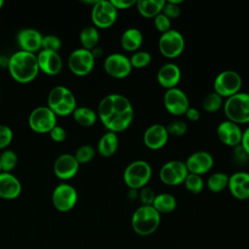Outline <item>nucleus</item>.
Wrapping results in <instances>:
<instances>
[{"label": "nucleus", "instance_id": "20", "mask_svg": "<svg viewBox=\"0 0 249 249\" xmlns=\"http://www.w3.org/2000/svg\"><path fill=\"white\" fill-rule=\"evenodd\" d=\"M39 70L47 75H56L62 69V59L58 53L51 51H40L37 55Z\"/></svg>", "mask_w": 249, "mask_h": 249}, {"label": "nucleus", "instance_id": "7", "mask_svg": "<svg viewBox=\"0 0 249 249\" xmlns=\"http://www.w3.org/2000/svg\"><path fill=\"white\" fill-rule=\"evenodd\" d=\"M185 49L184 36L176 29H170L162 33L159 39L160 53L166 58H176L182 54Z\"/></svg>", "mask_w": 249, "mask_h": 249}, {"label": "nucleus", "instance_id": "42", "mask_svg": "<svg viewBox=\"0 0 249 249\" xmlns=\"http://www.w3.org/2000/svg\"><path fill=\"white\" fill-rule=\"evenodd\" d=\"M138 197L140 199L141 205H152L156 197V194L151 187L146 186L140 190Z\"/></svg>", "mask_w": 249, "mask_h": 249}, {"label": "nucleus", "instance_id": "24", "mask_svg": "<svg viewBox=\"0 0 249 249\" xmlns=\"http://www.w3.org/2000/svg\"><path fill=\"white\" fill-rule=\"evenodd\" d=\"M143 43L142 32L135 27L125 29L121 36V46L125 52L135 53Z\"/></svg>", "mask_w": 249, "mask_h": 249}, {"label": "nucleus", "instance_id": "36", "mask_svg": "<svg viewBox=\"0 0 249 249\" xmlns=\"http://www.w3.org/2000/svg\"><path fill=\"white\" fill-rule=\"evenodd\" d=\"M129 61L132 68H144L151 63L152 55L146 51H137L130 55Z\"/></svg>", "mask_w": 249, "mask_h": 249}, {"label": "nucleus", "instance_id": "50", "mask_svg": "<svg viewBox=\"0 0 249 249\" xmlns=\"http://www.w3.org/2000/svg\"><path fill=\"white\" fill-rule=\"evenodd\" d=\"M3 4H4V1H3V0H0V9L3 7Z\"/></svg>", "mask_w": 249, "mask_h": 249}, {"label": "nucleus", "instance_id": "22", "mask_svg": "<svg viewBox=\"0 0 249 249\" xmlns=\"http://www.w3.org/2000/svg\"><path fill=\"white\" fill-rule=\"evenodd\" d=\"M42 34L33 28H24L18 33V44L20 51L27 53H36L41 49L42 45Z\"/></svg>", "mask_w": 249, "mask_h": 249}, {"label": "nucleus", "instance_id": "39", "mask_svg": "<svg viewBox=\"0 0 249 249\" xmlns=\"http://www.w3.org/2000/svg\"><path fill=\"white\" fill-rule=\"evenodd\" d=\"M61 48V41L57 36L54 35H47L43 36L41 49L45 51L51 52H58Z\"/></svg>", "mask_w": 249, "mask_h": 249}, {"label": "nucleus", "instance_id": "47", "mask_svg": "<svg viewBox=\"0 0 249 249\" xmlns=\"http://www.w3.org/2000/svg\"><path fill=\"white\" fill-rule=\"evenodd\" d=\"M186 117L188 120H190L191 122H196L199 120V117H200V113L199 111L195 108V107H189V109L187 110V112L185 113Z\"/></svg>", "mask_w": 249, "mask_h": 249}, {"label": "nucleus", "instance_id": "17", "mask_svg": "<svg viewBox=\"0 0 249 249\" xmlns=\"http://www.w3.org/2000/svg\"><path fill=\"white\" fill-rule=\"evenodd\" d=\"M169 134L166 126L160 124H154L147 127L143 134V142L145 146L153 151L163 148L168 141Z\"/></svg>", "mask_w": 249, "mask_h": 249}, {"label": "nucleus", "instance_id": "4", "mask_svg": "<svg viewBox=\"0 0 249 249\" xmlns=\"http://www.w3.org/2000/svg\"><path fill=\"white\" fill-rule=\"evenodd\" d=\"M223 110L227 119L236 124H249V94L237 92L224 101Z\"/></svg>", "mask_w": 249, "mask_h": 249}, {"label": "nucleus", "instance_id": "3", "mask_svg": "<svg viewBox=\"0 0 249 249\" xmlns=\"http://www.w3.org/2000/svg\"><path fill=\"white\" fill-rule=\"evenodd\" d=\"M160 224V214L152 205L139 206L131 216V227L134 232L147 236L154 233Z\"/></svg>", "mask_w": 249, "mask_h": 249}, {"label": "nucleus", "instance_id": "49", "mask_svg": "<svg viewBox=\"0 0 249 249\" xmlns=\"http://www.w3.org/2000/svg\"><path fill=\"white\" fill-rule=\"evenodd\" d=\"M138 196H139V193H138L137 190L129 189V191L127 192V197H128V199H130V200L136 199V198L138 197Z\"/></svg>", "mask_w": 249, "mask_h": 249}, {"label": "nucleus", "instance_id": "32", "mask_svg": "<svg viewBox=\"0 0 249 249\" xmlns=\"http://www.w3.org/2000/svg\"><path fill=\"white\" fill-rule=\"evenodd\" d=\"M223 98L216 92H209L202 99V108L208 113H215L223 107Z\"/></svg>", "mask_w": 249, "mask_h": 249}, {"label": "nucleus", "instance_id": "33", "mask_svg": "<svg viewBox=\"0 0 249 249\" xmlns=\"http://www.w3.org/2000/svg\"><path fill=\"white\" fill-rule=\"evenodd\" d=\"M69 91H70V89L63 86L54 87L49 93L48 107L53 111L65 98V96L67 95V93Z\"/></svg>", "mask_w": 249, "mask_h": 249}, {"label": "nucleus", "instance_id": "37", "mask_svg": "<svg viewBox=\"0 0 249 249\" xmlns=\"http://www.w3.org/2000/svg\"><path fill=\"white\" fill-rule=\"evenodd\" d=\"M95 156V150L90 145L81 146L75 153L74 157L79 163L89 162Z\"/></svg>", "mask_w": 249, "mask_h": 249}, {"label": "nucleus", "instance_id": "40", "mask_svg": "<svg viewBox=\"0 0 249 249\" xmlns=\"http://www.w3.org/2000/svg\"><path fill=\"white\" fill-rule=\"evenodd\" d=\"M166 130L169 135L182 136L187 132L188 125L182 120H174L166 125Z\"/></svg>", "mask_w": 249, "mask_h": 249}, {"label": "nucleus", "instance_id": "43", "mask_svg": "<svg viewBox=\"0 0 249 249\" xmlns=\"http://www.w3.org/2000/svg\"><path fill=\"white\" fill-rule=\"evenodd\" d=\"M13 140L12 129L5 124H0V149H4L10 145Z\"/></svg>", "mask_w": 249, "mask_h": 249}, {"label": "nucleus", "instance_id": "35", "mask_svg": "<svg viewBox=\"0 0 249 249\" xmlns=\"http://www.w3.org/2000/svg\"><path fill=\"white\" fill-rule=\"evenodd\" d=\"M18 163V156L12 150H6L0 155V166L2 172H10Z\"/></svg>", "mask_w": 249, "mask_h": 249}, {"label": "nucleus", "instance_id": "2", "mask_svg": "<svg viewBox=\"0 0 249 249\" xmlns=\"http://www.w3.org/2000/svg\"><path fill=\"white\" fill-rule=\"evenodd\" d=\"M8 69L15 81L22 84L29 83L36 78L39 72L37 55L32 53L18 51L10 56Z\"/></svg>", "mask_w": 249, "mask_h": 249}, {"label": "nucleus", "instance_id": "12", "mask_svg": "<svg viewBox=\"0 0 249 249\" xmlns=\"http://www.w3.org/2000/svg\"><path fill=\"white\" fill-rule=\"evenodd\" d=\"M78 194L76 189L69 184H59L53 192L52 201L54 208L60 212L70 211L77 203Z\"/></svg>", "mask_w": 249, "mask_h": 249}, {"label": "nucleus", "instance_id": "11", "mask_svg": "<svg viewBox=\"0 0 249 249\" xmlns=\"http://www.w3.org/2000/svg\"><path fill=\"white\" fill-rule=\"evenodd\" d=\"M95 58L91 51L80 48L73 51L68 57V67L77 76L89 74L94 67Z\"/></svg>", "mask_w": 249, "mask_h": 249}, {"label": "nucleus", "instance_id": "41", "mask_svg": "<svg viewBox=\"0 0 249 249\" xmlns=\"http://www.w3.org/2000/svg\"><path fill=\"white\" fill-rule=\"evenodd\" d=\"M154 25L156 29L162 34L171 29V19H169L166 16L160 13L156 18H154Z\"/></svg>", "mask_w": 249, "mask_h": 249}, {"label": "nucleus", "instance_id": "51", "mask_svg": "<svg viewBox=\"0 0 249 249\" xmlns=\"http://www.w3.org/2000/svg\"><path fill=\"white\" fill-rule=\"evenodd\" d=\"M1 172H2V170H1V166H0V173H1Z\"/></svg>", "mask_w": 249, "mask_h": 249}, {"label": "nucleus", "instance_id": "6", "mask_svg": "<svg viewBox=\"0 0 249 249\" xmlns=\"http://www.w3.org/2000/svg\"><path fill=\"white\" fill-rule=\"evenodd\" d=\"M242 86L241 76L234 70H224L214 79V92L222 98H229L239 92Z\"/></svg>", "mask_w": 249, "mask_h": 249}, {"label": "nucleus", "instance_id": "9", "mask_svg": "<svg viewBox=\"0 0 249 249\" xmlns=\"http://www.w3.org/2000/svg\"><path fill=\"white\" fill-rule=\"evenodd\" d=\"M28 124L35 132H50L56 125V115L48 106H39L30 113Z\"/></svg>", "mask_w": 249, "mask_h": 249}, {"label": "nucleus", "instance_id": "5", "mask_svg": "<svg viewBox=\"0 0 249 249\" xmlns=\"http://www.w3.org/2000/svg\"><path fill=\"white\" fill-rule=\"evenodd\" d=\"M152 177V167L149 162L143 160H136L130 162L124 170L123 178L128 189L141 190L146 187Z\"/></svg>", "mask_w": 249, "mask_h": 249}, {"label": "nucleus", "instance_id": "23", "mask_svg": "<svg viewBox=\"0 0 249 249\" xmlns=\"http://www.w3.org/2000/svg\"><path fill=\"white\" fill-rule=\"evenodd\" d=\"M21 193L18 179L10 172L0 173V197L4 199L17 198Z\"/></svg>", "mask_w": 249, "mask_h": 249}, {"label": "nucleus", "instance_id": "13", "mask_svg": "<svg viewBox=\"0 0 249 249\" xmlns=\"http://www.w3.org/2000/svg\"><path fill=\"white\" fill-rule=\"evenodd\" d=\"M103 66L105 72L114 79H124L129 76L132 70L129 57L120 53L107 55Z\"/></svg>", "mask_w": 249, "mask_h": 249}, {"label": "nucleus", "instance_id": "18", "mask_svg": "<svg viewBox=\"0 0 249 249\" xmlns=\"http://www.w3.org/2000/svg\"><path fill=\"white\" fill-rule=\"evenodd\" d=\"M228 189L231 195L238 199L245 200L249 198V173L237 171L229 176Z\"/></svg>", "mask_w": 249, "mask_h": 249}, {"label": "nucleus", "instance_id": "28", "mask_svg": "<svg viewBox=\"0 0 249 249\" xmlns=\"http://www.w3.org/2000/svg\"><path fill=\"white\" fill-rule=\"evenodd\" d=\"M73 118L77 124L82 126H91L95 124L97 119V114L89 107L82 106L77 107L73 112Z\"/></svg>", "mask_w": 249, "mask_h": 249}, {"label": "nucleus", "instance_id": "48", "mask_svg": "<svg viewBox=\"0 0 249 249\" xmlns=\"http://www.w3.org/2000/svg\"><path fill=\"white\" fill-rule=\"evenodd\" d=\"M240 146L243 148V150L246 152V154L249 157V126L246 127L244 131H242V139Z\"/></svg>", "mask_w": 249, "mask_h": 249}, {"label": "nucleus", "instance_id": "29", "mask_svg": "<svg viewBox=\"0 0 249 249\" xmlns=\"http://www.w3.org/2000/svg\"><path fill=\"white\" fill-rule=\"evenodd\" d=\"M99 41V32L94 26H86L80 33V42L83 49L92 51Z\"/></svg>", "mask_w": 249, "mask_h": 249}, {"label": "nucleus", "instance_id": "16", "mask_svg": "<svg viewBox=\"0 0 249 249\" xmlns=\"http://www.w3.org/2000/svg\"><path fill=\"white\" fill-rule=\"evenodd\" d=\"M217 136L221 143L234 148L241 143L242 130L238 124L226 120L218 124Z\"/></svg>", "mask_w": 249, "mask_h": 249}, {"label": "nucleus", "instance_id": "1", "mask_svg": "<svg viewBox=\"0 0 249 249\" xmlns=\"http://www.w3.org/2000/svg\"><path fill=\"white\" fill-rule=\"evenodd\" d=\"M97 117L108 131L117 133L129 127L133 121L134 110L126 96L120 93H110L100 100Z\"/></svg>", "mask_w": 249, "mask_h": 249}, {"label": "nucleus", "instance_id": "27", "mask_svg": "<svg viewBox=\"0 0 249 249\" xmlns=\"http://www.w3.org/2000/svg\"><path fill=\"white\" fill-rule=\"evenodd\" d=\"M152 206L160 213V214H167L171 213L175 210L177 206V200L174 196L168 193H162L160 195H156L154 202Z\"/></svg>", "mask_w": 249, "mask_h": 249}, {"label": "nucleus", "instance_id": "45", "mask_svg": "<svg viewBox=\"0 0 249 249\" xmlns=\"http://www.w3.org/2000/svg\"><path fill=\"white\" fill-rule=\"evenodd\" d=\"M232 156H233L234 161L237 163H243V162L247 161L249 159L248 155L246 154V152L243 150V148L240 145L233 148Z\"/></svg>", "mask_w": 249, "mask_h": 249}, {"label": "nucleus", "instance_id": "15", "mask_svg": "<svg viewBox=\"0 0 249 249\" xmlns=\"http://www.w3.org/2000/svg\"><path fill=\"white\" fill-rule=\"evenodd\" d=\"M185 163L189 173L201 176L212 169L214 159L212 155L206 151H197L191 154Z\"/></svg>", "mask_w": 249, "mask_h": 249}, {"label": "nucleus", "instance_id": "46", "mask_svg": "<svg viewBox=\"0 0 249 249\" xmlns=\"http://www.w3.org/2000/svg\"><path fill=\"white\" fill-rule=\"evenodd\" d=\"M113 6L119 10H126L136 5V0H111Z\"/></svg>", "mask_w": 249, "mask_h": 249}, {"label": "nucleus", "instance_id": "44", "mask_svg": "<svg viewBox=\"0 0 249 249\" xmlns=\"http://www.w3.org/2000/svg\"><path fill=\"white\" fill-rule=\"evenodd\" d=\"M49 133H50L51 138L54 142H62L66 138V131H65V129L63 127L59 126V125H55Z\"/></svg>", "mask_w": 249, "mask_h": 249}, {"label": "nucleus", "instance_id": "14", "mask_svg": "<svg viewBox=\"0 0 249 249\" xmlns=\"http://www.w3.org/2000/svg\"><path fill=\"white\" fill-rule=\"evenodd\" d=\"M162 100L165 110L173 116L185 115L190 107V101L187 94L178 88L166 89Z\"/></svg>", "mask_w": 249, "mask_h": 249}, {"label": "nucleus", "instance_id": "34", "mask_svg": "<svg viewBox=\"0 0 249 249\" xmlns=\"http://www.w3.org/2000/svg\"><path fill=\"white\" fill-rule=\"evenodd\" d=\"M184 185L187 189V191H189L192 194L197 195L199 193H201V191L204 188V182L201 178V176L196 175V174H193V173H189L184 181Z\"/></svg>", "mask_w": 249, "mask_h": 249}, {"label": "nucleus", "instance_id": "10", "mask_svg": "<svg viewBox=\"0 0 249 249\" xmlns=\"http://www.w3.org/2000/svg\"><path fill=\"white\" fill-rule=\"evenodd\" d=\"M188 174L185 161L172 160L164 162L160 167V179L167 186H178L184 183Z\"/></svg>", "mask_w": 249, "mask_h": 249}, {"label": "nucleus", "instance_id": "52", "mask_svg": "<svg viewBox=\"0 0 249 249\" xmlns=\"http://www.w3.org/2000/svg\"><path fill=\"white\" fill-rule=\"evenodd\" d=\"M248 94H249V90H248Z\"/></svg>", "mask_w": 249, "mask_h": 249}, {"label": "nucleus", "instance_id": "25", "mask_svg": "<svg viewBox=\"0 0 249 249\" xmlns=\"http://www.w3.org/2000/svg\"><path fill=\"white\" fill-rule=\"evenodd\" d=\"M119 147V138L117 133L107 131L104 133L98 143H97V151L100 156L104 158L112 157L118 150Z\"/></svg>", "mask_w": 249, "mask_h": 249}, {"label": "nucleus", "instance_id": "19", "mask_svg": "<svg viewBox=\"0 0 249 249\" xmlns=\"http://www.w3.org/2000/svg\"><path fill=\"white\" fill-rule=\"evenodd\" d=\"M79 165L80 163L77 161L74 155L62 154L55 160L53 171L57 178L61 180H68L77 174Z\"/></svg>", "mask_w": 249, "mask_h": 249}, {"label": "nucleus", "instance_id": "31", "mask_svg": "<svg viewBox=\"0 0 249 249\" xmlns=\"http://www.w3.org/2000/svg\"><path fill=\"white\" fill-rule=\"evenodd\" d=\"M76 108V98L70 90L65 96V98L53 110V112L56 116H68L70 114H73Z\"/></svg>", "mask_w": 249, "mask_h": 249}, {"label": "nucleus", "instance_id": "8", "mask_svg": "<svg viewBox=\"0 0 249 249\" xmlns=\"http://www.w3.org/2000/svg\"><path fill=\"white\" fill-rule=\"evenodd\" d=\"M91 21L94 27L105 29L111 27L117 20L118 10L111 1L98 0L91 9Z\"/></svg>", "mask_w": 249, "mask_h": 249}, {"label": "nucleus", "instance_id": "21", "mask_svg": "<svg viewBox=\"0 0 249 249\" xmlns=\"http://www.w3.org/2000/svg\"><path fill=\"white\" fill-rule=\"evenodd\" d=\"M181 69L175 63L168 62L163 64L157 73V81L165 89L176 88L181 80Z\"/></svg>", "mask_w": 249, "mask_h": 249}, {"label": "nucleus", "instance_id": "30", "mask_svg": "<svg viewBox=\"0 0 249 249\" xmlns=\"http://www.w3.org/2000/svg\"><path fill=\"white\" fill-rule=\"evenodd\" d=\"M229 176L224 172H214L211 174L206 182L208 190L212 193H220L228 188Z\"/></svg>", "mask_w": 249, "mask_h": 249}, {"label": "nucleus", "instance_id": "38", "mask_svg": "<svg viewBox=\"0 0 249 249\" xmlns=\"http://www.w3.org/2000/svg\"><path fill=\"white\" fill-rule=\"evenodd\" d=\"M182 0H168L165 1V4L162 9V14L166 16L169 19L177 18L181 15V8L180 4L182 3Z\"/></svg>", "mask_w": 249, "mask_h": 249}, {"label": "nucleus", "instance_id": "26", "mask_svg": "<svg viewBox=\"0 0 249 249\" xmlns=\"http://www.w3.org/2000/svg\"><path fill=\"white\" fill-rule=\"evenodd\" d=\"M164 0H138L136 8L141 17L145 18H154L162 12Z\"/></svg>", "mask_w": 249, "mask_h": 249}]
</instances>
